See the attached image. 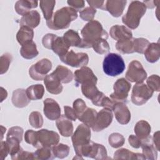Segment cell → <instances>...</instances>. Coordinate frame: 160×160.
<instances>
[{"label":"cell","instance_id":"obj_1","mask_svg":"<svg viewBox=\"0 0 160 160\" xmlns=\"http://www.w3.org/2000/svg\"><path fill=\"white\" fill-rule=\"evenodd\" d=\"M82 36L81 48H92V44L100 39H107L108 32L104 30L101 24L96 21L92 20L87 23L81 31Z\"/></svg>","mask_w":160,"mask_h":160},{"label":"cell","instance_id":"obj_2","mask_svg":"<svg viewBox=\"0 0 160 160\" xmlns=\"http://www.w3.org/2000/svg\"><path fill=\"white\" fill-rule=\"evenodd\" d=\"M78 18L77 11L71 7H64L57 10L51 18L46 21L49 29L59 30L68 28L71 22Z\"/></svg>","mask_w":160,"mask_h":160},{"label":"cell","instance_id":"obj_3","mask_svg":"<svg viewBox=\"0 0 160 160\" xmlns=\"http://www.w3.org/2000/svg\"><path fill=\"white\" fill-rule=\"evenodd\" d=\"M146 11V6L142 2L133 1L130 3L127 12L122 16V21L129 28L134 29L138 27Z\"/></svg>","mask_w":160,"mask_h":160},{"label":"cell","instance_id":"obj_4","mask_svg":"<svg viewBox=\"0 0 160 160\" xmlns=\"http://www.w3.org/2000/svg\"><path fill=\"white\" fill-rule=\"evenodd\" d=\"M103 71L108 76H116L125 69V63L122 57L116 53H109L102 62Z\"/></svg>","mask_w":160,"mask_h":160},{"label":"cell","instance_id":"obj_5","mask_svg":"<svg viewBox=\"0 0 160 160\" xmlns=\"http://www.w3.org/2000/svg\"><path fill=\"white\" fill-rule=\"evenodd\" d=\"M91 141V130L84 124H79L72 135V142L76 155L81 148Z\"/></svg>","mask_w":160,"mask_h":160},{"label":"cell","instance_id":"obj_6","mask_svg":"<svg viewBox=\"0 0 160 160\" xmlns=\"http://www.w3.org/2000/svg\"><path fill=\"white\" fill-rule=\"evenodd\" d=\"M154 91L144 83H136L132 88L131 101L137 106L145 104L152 96Z\"/></svg>","mask_w":160,"mask_h":160},{"label":"cell","instance_id":"obj_7","mask_svg":"<svg viewBox=\"0 0 160 160\" xmlns=\"http://www.w3.org/2000/svg\"><path fill=\"white\" fill-rule=\"evenodd\" d=\"M59 141V136L57 132L42 129L36 131V141L34 147L36 148H52L58 144Z\"/></svg>","mask_w":160,"mask_h":160},{"label":"cell","instance_id":"obj_8","mask_svg":"<svg viewBox=\"0 0 160 160\" xmlns=\"http://www.w3.org/2000/svg\"><path fill=\"white\" fill-rule=\"evenodd\" d=\"M77 156L90 157L95 159H105L107 157V151L102 144L90 141L81 148Z\"/></svg>","mask_w":160,"mask_h":160},{"label":"cell","instance_id":"obj_9","mask_svg":"<svg viewBox=\"0 0 160 160\" xmlns=\"http://www.w3.org/2000/svg\"><path fill=\"white\" fill-rule=\"evenodd\" d=\"M131 88V83L125 78L118 79L114 84V92L110 95V98L117 102L126 103Z\"/></svg>","mask_w":160,"mask_h":160},{"label":"cell","instance_id":"obj_10","mask_svg":"<svg viewBox=\"0 0 160 160\" xmlns=\"http://www.w3.org/2000/svg\"><path fill=\"white\" fill-rule=\"evenodd\" d=\"M126 78L128 81L141 83L146 79L147 72L139 61L134 60L128 66Z\"/></svg>","mask_w":160,"mask_h":160},{"label":"cell","instance_id":"obj_11","mask_svg":"<svg viewBox=\"0 0 160 160\" xmlns=\"http://www.w3.org/2000/svg\"><path fill=\"white\" fill-rule=\"evenodd\" d=\"M51 68L52 63L51 61L44 58L31 66L29 70V74L32 79L41 81L45 78Z\"/></svg>","mask_w":160,"mask_h":160},{"label":"cell","instance_id":"obj_12","mask_svg":"<svg viewBox=\"0 0 160 160\" xmlns=\"http://www.w3.org/2000/svg\"><path fill=\"white\" fill-rule=\"evenodd\" d=\"M59 58L66 64L74 68L86 66L89 62V56L86 53H76L72 50L68 51L64 56Z\"/></svg>","mask_w":160,"mask_h":160},{"label":"cell","instance_id":"obj_13","mask_svg":"<svg viewBox=\"0 0 160 160\" xmlns=\"http://www.w3.org/2000/svg\"><path fill=\"white\" fill-rule=\"evenodd\" d=\"M112 118L113 115L111 110L104 108L97 114L94 124L92 126V129L96 132L103 130L111 124Z\"/></svg>","mask_w":160,"mask_h":160},{"label":"cell","instance_id":"obj_14","mask_svg":"<svg viewBox=\"0 0 160 160\" xmlns=\"http://www.w3.org/2000/svg\"><path fill=\"white\" fill-rule=\"evenodd\" d=\"M74 81L77 85L83 84L88 82L97 83L98 78L91 70L88 67L83 66L81 69H77L74 73Z\"/></svg>","mask_w":160,"mask_h":160},{"label":"cell","instance_id":"obj_15","mask_svg":"<svg viewBox=\"0 0 160 160\" xmlns=\"http://www.w3.org/2000/svg\"><path fill=\"white\" fill-rule=\"evenodd\" d=\"M44 114L51 121L57 120L61 116V108L58 103L51 98L46 99L44 102Z\"/></svg>","mask_w":160,"mask_h":160},{"label":"cell","instance_id":"obj_16","mask_svg":"<svg viewBox=\"0 0 160 160\" xmlns=\"http://www.w3.org/2000/svg\"><path fill=\"white\" fill-rule=\"evenodd\" d=\"M112 110L116 120L121 124H126L130 121L131 112L126 103L122 102H116L114 105Z\"/></svg>","mask_w":160,"mask_h":160},{"label":"cell","instance_id":"obj_17","mask_svg":"<svg viewBox=\"0 0 160 160\" xmlns=\"http://www.w3.org/2000/svg\"><path fill=\"white\" fill-rule=\"evenodd\" d=\"M44 83L47 91L51 94H58L62 91L63 87L61 84V82L52 72L45 77Z\"/></svg>","mask_w":160,"mask_h":160},{"label":"cell","instance_id":"obj_18","mask_svg":"<svg viewBox=\"0 0 160 160\" xmlns=\"http://www.w3.org/2000/svg\"><path fill=\"white\" fill-rule=\"evenodd\" d=\"M110 36L116 41H122L132 38V32L124 26L114 25L110 29Z\"/></svg>","mask_w":160,"mask_h":160},{"label":"cell","instance_id":"obj_19","mask_svg":"<svg viewBox=\"0 0 160 160\" xmlns=\"http://www.w3.org/2000/svg\"><path fill=\"white\" fill-rule=\"evenodd\" d=\"M56 126L60 134L64 137H69L73 132V125L70 119L65 115L61 116L56 120Z\"/></svg>","mask_w":160,"mask_h":160},{"label":"cell","instance_id":"obj_20","mask_svg":"<svg viewBox=\"0 0 160 160\" xmlns=\"http://www.w3.org/2000/svg\"><path fill=\"white\" fill-rule=\"evenodd\" d=\"M40 21L41 16L39 13L36 10H32L22 16L20 21V25L21 26L34 28L39 24Z\"/></svg>","mask_w":160,"mask_h":160},{"label":"cell","instance_id":"obj_21","mask_svg":"<svg viewBox=\"0 0 160 160\" xmlns=\"http://www.w3.org/2000/svg\"><path fill=\"white\" fill-rule=\"evenodd\" d=\"M127 1L109 0L106 1V10L108 11L112 16L119 17L123 12Z\"/></svg>","mask_w":160,"mask_h":160},{"label":"cell","instance_id":"obj_22","mask_svg":"<svg viewBox=\"0 0 160 160\" xmlns=\"http://www.w3.org/2000/svg\"><path fill=\"white\" fill-rule=\"evenodd\" d=\"M11 100L13 105L19 108L26 107L31 101L27 96L26 90L23 89H18L14 91Z\"/></svg>","mask_w":160,"mask_h":160},{"label":"cell","instance_id":"obj_23","mask_svg":"<svg viewBox=\"0 0 160 160\" xmlns=\"http://www.w3.org/2000/svg\"><path fill=\"white\" fill-rule=\"evenodd\" d=\"M141 147L142 149V154L148 159H157V151L152 142L151 137L149 136L147 139L142 141Z\"/></svg>","mask_w":160,"mask_h":160},{"label":"cell","instance_id":"obj_24","mask_svg":"<svg viewBox=\"0 0 160 160\" xmlns=\"http://www.w3.org/2000/svg\"><path fill=\"white\" fill-rule=\"evenodd\" d=\"M69 47V45L63 37L57 36L52 43L51 49L60 58L64 56L68 52Z\"/></svg>","mask_w":160,"mask_h":160},{"label":"cell","instance_id":"obj_25","mask_svg":"<svg viewBox=\"0 0 160 160\" xmlns=\"http://www.w3.org/2000/svg\"><path fill=\"white\" fill-rule=\"evenodd\" d=\"M146 60L151 63L158 61L160 57V46L159 42L149 44L144 51Z\"/></svg>","mask_w":160,"mask_h":160},{"label":"cell","instance_id":"obj_26","mask_svg":"<svg viewBox=\"0 0 160 160\" xmlns=\"http://www.w3.org/2000/svg\"><path fill=\"white\" fill-rule=\"evenodd\" d=\"M38 3V1H37L19 0L16 2L14 9L18 14L24 16L31 11V9L37 8Z\"/></svg>","mask_w":160,"mask_h":160},{"label":"cell","instance_id":"obj_27","mask_svg":"<svg viewBox=\"0 0 160 160\" xmlns=\"http://www.w3.org/2000/svg\"><path fill=\"white\" fill-rule=\"evenodd\" d=\"M151 126L144 120L138 121L134 127V132L136 136L142 141L150 136L149 134L151 133Z\"/></svg>","mask_w":160,"mask_h":160},{"label":"cell","instance_id":"obj_28","mask_svg":"<svg viewBox=\"0 0 160 160\" xmlns=\"http://www.w3.org/2000/svg\"><path fill=\"white\" fill-rule=\"evenodd\" d=\"M33 37V30L32 28L27 26H21L19 31L16 34L17 41L21 46L32 41Z\"/></svg>","mask_w":160,"mask_h":160},{"label":"cell","instance_id":"obj_29","mask_svg":"<svg viewBox=\"0 0 160 160\" xmlns=\"http://www.w3.org/2000/svg\"><path fill=\"white\" fill-rule=\"evenodd\" d=\"M52 73L58 78L61 83H69L73 79V74L68 68L59 65Z\"/></svg>","mask_w":160,"mask_h":160},{"label":"cell","instance_id":"obj_30","mask_svg":"<svg viewBox=\"0 0 160 160\" xmlns=\"http://www.w3.org/2000/svg\"><path fill=\"white\" fill-rule=\"evenodd\" d=\"M20 53L21 56L26 59H31L36 57L39 54L36 44L33 41H31L21 46Z\"/></svg>","mask_w":160,"mask_h":160},{"label":"cell","instance_id":"obj_31","mask_svg":"<svg viewBox=\"0 0 160 160\" xmlns=\"http://www.w3.org/2000/svg\"><path fill=\"white\" fill-rule=\"evenodd\" d=\"M114 159H144L146 158L140 153H134L128 149L122 148L114 152Z\"/></svg>","mask_w":160,"mask_h":160},{"label":"cell","instance_id":"obj_32","mask_svg":"<svg viewBox=\"0 0 160 160\" xmlns=\"http://www.w3.org/2000/svg\"><path fill=\"white\" fill-rule=\"evenodd\" d=\"M28 97L30 100L41 99L44 93V88L42 84H33L28 87L26 90Z\"/></svg>","mask_w":160,"mask_h":160},{"label":"cell","instance_id":"obj_33","mask_svg":"<svg viewBox=\"0 0 160 160\" xmlns=\"http://www.w3.org/2000/svg\"><path fill=\"white\" fill-rule=\"evenodd\" d=\"M116 48L118 51L122 54H131L134 52V40L130 38L122 41H118L116 44Z\"/></svg>","mask_w":160,"mask_h":160},{"label":"cell","instance_id":"obj_34","mask_svg":"<svg viewBox=\"0 0 160 160\" xmlns=\"http://www.w3.org/2000/svg\"><path fill=\"white\" fill-rule=\"evenodd\" d=\"M96 83L88 82L81 85V91L85 97L92 101L99 94L101 91L96 86Z\"/></svg>","mask_w":160,"mask_h":160},{"label":"cell","instance_id":"obj_35","mask_svg":"<svg viewBox=\"0 0 160 160\" xmlns=\"http://www.w3.org/2000/svg\"><path fill=\"white\" fill-rule=\"evenodd\" d=\"M63 38L69 45V46L81 48L82 39L80 38L77 31H75L73 29L68 30L64 34Z\"/></svg>","mask_w":160,"mask_h":160},{"label":"cell","instance_id":"obj_36","mask_svg":"<svg viewBox=\"0 0 160 160\" xmlns=\"http://www.w3.org/2000/svg\"><path fill=\"white\" fill-rule=\"evenodd\" d=\"M97 114L98 113L95 109L87 108V109L84 111V112L82 114L78 119L88 127L92 128L94 124Z\"/></svg>","mask_w":160,"mask_h":160},{"label":"cell","instance_id":"obj_37","mask_svg":"<svg viewBox=\"0 0 160 160\" xmlns=\"http://www.w3.org/2000/svg\"><path fill=\"white\" fill-rule=\"evenodd\" d=\"M40 8L42 11L44 18L46 21L49 20L52 16V12L56 4V1H40Z\"/></svg>","mask_w":160,"mask_h":160},{"label":"cell","instance_id":"obj_38","mask_svg":"<svg viewBox=\"0 0 160 160\" xmlns=\"http://www.w3.org/2000/svg\"><path fill=\"white\" fill-rule=\"evenodd\" d=\"M34 157L35 159H51L55 156L51 148L42 147L38 148V150L34 152Z\"/></svg>","mask_w":160,"mask_h":160},{"label":"cell","instance_id":"obj_39","mask_svg":"<svg viewBox=\"0 0 160 160\" xmlns=\"http://www.w3.org/2000/svg\"><path fill=\"white\" fill-rule=\"evenodd\" d=\"M51 148L54 156L60 159L67 157L69 152V147L68 145L62 143L56 144Z\"/></svg>","mask_w":160,"mask_h":160},{"label":"cell","instance_id":"obj_40","mask_svg":"<svg viewBox=\"0 0 160 160\" xmlns=\"http://www.w3.org/2000/svg\"><path fill=\"white\" fill-rule=\"evenodd\" d=\"M92 48L94 49V51L98 54H103L108 52L109 49V46L106 39H100L92 44Z\"/></svg>","mask_w":160,"mask_h":160},{"label":"cell","instance_id":"obj_41","mask_svg":"<svg viewBox=\"0 0 160 160\" xmlns=\"http://www.w3.org/2000/svg\"><path fill=\"white\" fill-rule=\"evenodd\" d=\"M125 139L123 136L118 132L112 133L108 138V142L110 146L114 148L122 146L124 143Z\"/></svg>","mask_w":160,"mask_h":160},{"label":"cell","instance_id":"obj_42","mask_svg":"<svg viewBox=\"0 0 160 160\" xmlns=\"http://www.w3.org/2000/svg\"><path fill=\"white\" fill-rule=\"evenodd\" d=\"M29 121L31 126L36 129L41 128L43 124L42 116L38 111H33L30 114Z\"/></svg>","mask_w":160,"mask_h":160},{"label":"cell","instance_id":"obj_43","mask_svg":"<svg viewBox=\"0 0 160 160\" xmlns=\"http://www.w3.org/2000/svg\"><path fill=\"white\" fill-rule=\"evenodd\" d=\"M12 60V56L9 53H5L0 58V73L2 74L7 72Z\"/></svg>","mask_w":160,"mask_h":160},{"label":"cell","instance_id":"obj_44","mask_svg":"<svg viewBox=\"0 0 160 160\" xmlns=\"http://www.w3.org/2000/svg\"><path fill=\"white\" fill-rule=\"evenodd\" d=\"M134 52L142 54L149 44V41L144 38H134Z\"/></svg>","mask_w":160,"mask_h":160},{"label":"cell","instance_id":"obj_45","mask_svg":"<svg viewBox=\"0 0 160 160\" xmlns=\"http://www.w3.org/2000/svg\"><path fill=\"white\" fill-rule=\"evenodd\" d=\"M96 13V9L92 7H86L79 11V16L82 19L86 21H92Z\"/></svg>","mask_w":160,"mask_h":160},{"label":"cell","instance_id":"obj_46","mask_svg":"<svg viewBox=\"0 0 160 160\" xmlns=\"http://www.w3.org/2000/svg\"><path fill=\"white\" fill-rule=\"evenodd\" d=\"M147 85L153 91L159 92L160 90V78L156 74H152L146 80Z\"/></svg>","mask_w":160,"mask_h":160},{"label":"cell","instance_id":"obj_47","mask_svg":"<svg viewBox=\"0 0 160 160\" xmlns=\"http://www.w3.org/2000/svg\"><path fill=\"white\" fill-rule=\"evenodd\" d=\"M87 109L86 104L85 102L80 98L76 99L73 102V109L74 110L78 119L82 115V114L84 112V111Z\"/></svg>","mask_w":160,"mask_h":160},{"label":"cell","instance_id":"obj_48","mask_svg":"<svg viewBox=\"0 0 160 160\" xmlns=\"http://www.w3.org/2000/svg\"><path fill=\"white\" fill-rule=\"evenodd\" d=\"M23 135V129L22 128L19 126H14L11 128L9 129V131L7 134L6 138L9 137H14L18 139L21 142L22 139Z\"/></svg>","mask_w":160,"mask_h":160},{"label":"cell","instance_id":"obj_49","mask_svg":"<svg viewBox=\"0 0 160 160\" xmlns=\"http://www.w3.org/2000/svg\"><path fill=\"white\" fill-rule=\"evenodd\" d=\"M12 159H34V153L24 151L21 149L16 154L11 156Z\"/></svg>","mask_w":160,"mask_h":160},{"label":"cell","instance_id":"obj_50","mask_svg":"<svg viewBox=\"0 0 160 160\" xmlns=\"http://www.w3.org/2000/svg\"><path fill=\"white\" fill-rule=\"evenodd\" d=\"M57 36H56V34H51V33L46 34L42 38V43L43 46L47 49H51L52 43Z\"/></svg>","mask_w":160,"mask_h":160},{"label":"cell","instance_id":"obj_51","mask_svg":"<svg viewBox=\"0 0 160 160\" xmlns=\"http://www.w3.org/2000/svg\"><path fill=\"white\" fill-rule=\"evenodd\" d=\"M25 141L29 144L34 146L36 141V131L32 129H29L25 132L24 135Z\"/></svg>","mask_w":160,"mask_h":160},{"label":"cell","instance_id":"obj_52","mask_svg":"<svg viewBox=\"0 0 160 160\" xmlns=\"http://www.w3.org/2000/svg\"><path fill=\"white\" fill-rule=\"evenodd\" d=\"M69 7L72 8L74 10L80 11L84 6V1L82 0H69L67 1Z\"/></svg>","mask_w":160,"mask_h":160},{"label":"cell","instance_id":"obj_53","mask_svg":"<svg viewBox=\"0 0 160 160\" xmlns=\"http://www.w3.org/2000/svg\"><path fill=\"white\" fill-rule=\"evenodd\" d=\"M64 115L71 121H75L78 119V116L74 111V110L69 106H64Z\"/></svg>","mask_w":160,"mask_h":160},{"label":"cell","instance_id":"obj_54","mask_svg":"<svg viewBox=\"0 0 160 160\" xmlns=\"http://www.w3.org/2000/svg\"><path fill=\"white\" fill-rule=\"evenodd\" d=\"M128 142L130 145L134 148H139L142 144V140L135 135H130L128 138Z\"/></svg>","mask_w":160,"mask_h":160},{"label":"cell","instance_id":"obj_55","mask_svg":"<svg viewBox=\"0 0 160 160\" xmlns=\"http://www.w3.org/2000/svg\"><path fill=\"white\" fill-rule=\"evenodd\" d=\"M87 2L90 7L93 8H98L102 10H106V1H88Z\"/></svg>","mask_w":160,"mask_h":160},{"label":"cell","instance_id":"obj_56","mask_svg":"<svg viewBox=\"0 0 160 160\" xmlns=\"http://www.w3.org/2000/svg\"><path fill=\"white\" fill-rule=\"evenodd\" d=\"M9 154V149L6 141H1V150H0V159L3 160Z\"/></svg>","mask_w":160,"mask_h":160},{"label":"cell","instance_id":"obj_57","mask_svg":"<svg viewBox=\"0 0 160 160\" xmlns=\"http://www.w3.org/2000/svg\"><path fill=\"white\" fill-rule=\"evenodd\" d=\"M152 142L154 144V146L157 151H159V132L157 131L154 132L152 137Z\"/></svg>","mask_w":160,"mask_h":160},{"label":"cell","instance_id":"obj_58","mask_svg":"<svg viewBox=\"0 0 160 160\" xmlns=\"http://www.w3.org/2000/svg\"><path fill=\"white\" fill-rule=\"evenodd\" d=\"M148 8H153L155 6H159V4L160 3V1H144L142 2Z\"/></svg>","mask_w":160,"mask_h":160},{"label":"cell","instance_id":"obj_59","mask_svg":"<svg viewBox=\"0 0 160 160\" xmlns=\"http://www.w3.org/2000/svg\"><path fill=\"white\" fill-rule=\"evenodd\" d=\"M1 102H2L4 99H6L8 96V92L5 89H4L2 87L1 88Z\"/></svg>","mask_w":160,"mask_h":160},{"label":"cell","instance_id":"obj_60","mask_svg":"<svg viewBox=\"0 0 160 160\" xmlns=\"http://www.w3.org/2000/svg\"><path fill=\"white\" fill-rule=\"evenodd\" d=\"M1 139H2V138H3L4 132H6V128L3 127L2 126H1Z\"/></svg>","mask_w":160,"mask_h":160}]
</instances>
